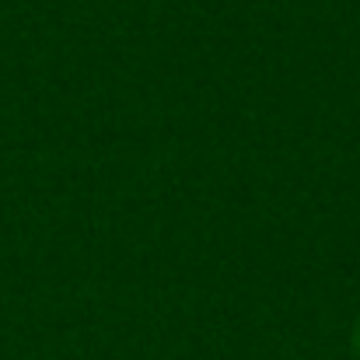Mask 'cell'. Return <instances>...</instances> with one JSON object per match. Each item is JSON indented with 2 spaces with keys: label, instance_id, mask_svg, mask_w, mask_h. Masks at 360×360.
<instances>
[{
  "label": "cell",
  "instance_id": "cell-1",
  "mask_svg": "<svg viewBox=\"0 0 360 360\" xmlns=\"http://www.w3.org/2000/svg\"><path fill=\"white\" fill-rule=\"evenodd\" d=\"M354 350H357V357H360V322H357V329H354Z\"/></svg>",
  "mask_w": 360,
  "mask_h": 360
}]
</instances>
